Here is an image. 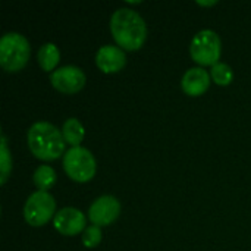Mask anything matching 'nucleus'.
<instances>
[{"label": "nucleus", "mask_w": 251, "mask_h": 251, "mask_svg": "<svg viewBox=\"0 0 251 251\" xmlns=\"http://www.w3.org/2000/svg\"><path fill=\"white\" fill-rule=\"evenodd\" d=\"M110 31L118 46L129 51L138 50L147 38L146 21L129 7H119L112 13Z\"/></svg>", "instance_id": "f257e3e1"}, {"label": "nucleus", "mask_w": 251, "mask_h": 251, "mask_svg": "<svg viewBox=\"0 0 251 251\" xmlns=\"http://www.w3.org/2000/svg\"><path fill=\"white\" fill-rule=\"evenodd\" d=\"M31 153L41 160H56L65 154V138L62 131L50 122H34L26 134Z\"/></svg>", "instance_id": "f03ea898"}, {"label": "nucleus", "mask_w": 251, "mask_h": 251, "mask_svg": "<svg viewBox=\"0 0 251 251\" xmlns=\"http://www.w3.org/2000/svg\"><path fill=\"white\" fill-rule=\"evenodd\" d=\"M31 47L19 32H6L0 38V65L7 72L21 71L29 60Z\"/></svg>", "instance_id": "7ed1b4c3"}, {"label": "nucleus", "mask_w": 251, "mask_h": 251, "mask_svg": "<svg viewBox=\"0 0 251 251\" xmlns=\"http://www.w3.org/2000/svg\"><path fill=\"white\" fill-rule=\"evenodd\" d=\"M222 53V41L216 31L201 29L199 31L190 44V54L193 60L201 66H213L219 62Z\"/></svg>", "instance_id": "20e7f679"}, {"label": "nucleus", "mask_w": 251, "mask_h": 251, "mask_svg": "<svg viewBox=\"0 0 251 251\" xmlns=\"http://www.w3.org/2000/svg\"><path fill=\"white\" fill-rule=\"evenodd\" d=\"M63 169L66 175L76 182H87L96 175V159L93 153L82 147H71L63 154Z\"/></svg>", "instance_id": "39448f33"}, {"label": "nucleus", "mask_w": 251, "mask_h": 251, "mask_svg": "<svg viewBox=\"0 0 251 251\" xmlns=\"http://www.w3.org/2000/svg\"><path fill=\"white\" fill-rule=\"evenodd\" d=\"M56 215V200L49 191H34L25 201L24 218L31 226H43Z\"/></svg>", "instance_id": "423d86ee"}, {"label": "nucleus", "mask_w": 251, "mask_h": 251, "mask_svg": "<svg viewBox=\"0 0 251 251\" xmlns=\"http://www.w3.org/2000/svg\"><path fill=\"white\" fill-rule=\"evenodd\" d=\"M85 74L79 66L65 65L50 74L51 85L63 94H75L85 85Z\"/></svg>", "instance_id": "0eeeda50"}, {"label": "nucleus", "mask_w": 251, "mask_h": 251, "mask_svg": "<svg viewBox=\"0 0 251 251\" xmlns=\"http://www.w3.org/2000/svg\"><path fill=\"white\" fill-rule=\"evenodd\" d=\"M121 213V203L115 196L104 194L96 199L90 209H88V218L93 225L97 226H106L113 224Z\"/></svg>", "instance_id": "6e6552de"}, {"label": "nucleus", "mask_w": 251, "mask_h": 251, "mask_svg": "<svg viewBox=\"0 0 251 251\" xmlns=\"http://www.w3.org/2000/svg\"><path fill=\"white\" fill-rule=\"evenodd\" d=\"M54 229L66 237L78 235L85 231V216L79 209L75 207H63L56 212L53 218Z\"/></svg>", "instance_id": "1a4fd4ad"}, {"label": "nucleus", "mask_w": 251, "mask_h": 251, "mask_svg": "<svg viewBox=\"0 0 251 251\" xmlns=\"http://www.w3.org/2000/svg\"><path fill=\"white\" fill-rule=\"evenodd\" d=\"M126 63L125 51L113 44L101 46L96 53V65L104 74H115L119 72Z\"/></svg>", "instance_id": "9d476101"}, {"label": "nucleus", "mask_w": 251, "mask_h": 251, "mask_svg": "<svg viewBox=\"0 0 251 251\" xmlns=\"http://www.w3.org/2000/svg\"><path fill=\"white\" fill-rule=\"evenodd\" d=\"M210 79H212L210 72H207L201 66H196V68H190L184 74L181 79V87L185 94L191 97H197L207 91L210 85Z\"/></svg>", "instance_id": "9b49d317"}, {"label": "nucleus", "mask_w": 251, "mask_h": 251, "mask_svg": "<svg viewBox=\"0 0 251 251\" xmlns=\"http://www.w3.org/2000/svg\"><path fill=\"white\" fill-rule=\"evenodd\" d=\"M37 59L43 71L46 72H53L60 60V51L59 47L54 43H44L37 53Z\"/></svg>", "instance_id": "f8f14e48"}, {"label": "nucleus", "mask_w": 251, "mask_h": 251, "mask_svg": "<svg viewBox=\"0 0 251 251\" xmlns=\"http://www.w3.org/2000/svg\"><path fill=\"white\" fill-rule=\"evenodd\" d=\"M62 135H63L65 141L68 144H71V147H78V146H81V141L84 140L85 129L76 118H69L65 121V124L62 126Z\"/></svg>", "instance_id": "ddd939ff"}, {"label": "nucleus", "mask_w": 251, "mask_h": 251, "mask_svg": "<svg viewBox=\"0 0 251 251\" xmlns=\"http://www.w3.org/2000/svg\"><path fill=\"white\" fill-rule=\"evenodd\" d=\"M56 178L57 176H56L54 169L49 165L38 166L32 175V181L40 191H47L49 188H51L56 182Z\"/></svg>", "instance_id": "4468645a"}, {"label": "nucleus", "mask_w": 251, "mask_h": 251, "mask_svg": "<svg viewBox=\"0 0 251 251\" xmlns=\"http://www.w3.org/2000/svg\"><path fill=\"white\" fill-rule=\"evenodd\" d=\"M210 76L213 79V82H216L218 85H229L234 79V72L232 68L228 63L224 62H218L216 65L212 66L210 69Z\"/></svg>", "instance_id": "2eb2a0df"}, {"label": "nucleus", "mask_w": 251, "mask_h": 251, "mask_svg": "<svg viewBox=\"0 0 251 251\" xmlns=\"http://www.w3.org/2000/svg\"><path fill=\"white\" fill-rule=\"evenodd\" d=\"M12 169V157L9 153V147H7V140L4 137V134H1V149H0V171H1V178L0 182L6 184L9 174Z\"/></svg>", "instance_id": "dca6fc26"}, {"label": "nucleus", "mask_w": 251, "mask_h": 251, "mask_svg": "<svg viewBox=\"0 0 251 251\" xmlns=\"http://www.w3.org/2000/svg\"><path fill=\"white\" fill-rule=\"evenodd\" d=\"M101 241V229L97 225H90L82 232V244L87 249H94Z\"/></svg>", "instance_id": "f3484780"}, {"label": "nucleus", "mask_w": 251, "mask_h": 251, "mask_svg": "<svg viewBox=\"0 0 251 251\" xmlns=\"http://www.w3.org/2000/svg\"><path fill=\"white\" fill-rule=\"evenodd\" d=\"M199 6H215L218 4V0H209V1H203V0H197L196 1Z\"/></svg>", "instance_id": "a211bd4d"}]
</instances>
